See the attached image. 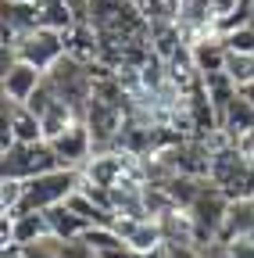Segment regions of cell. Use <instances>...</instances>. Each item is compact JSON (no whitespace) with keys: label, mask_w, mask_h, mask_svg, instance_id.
<instances>
[{"label":"cell","mask_w":254,"mask_h":258,"mask_svg":"<svg viewBox=\"0 0 254 258\" xmlns=\"http://www.w3.org/2000/svg\"><path fill=\"white\" fill-rule=\"evenodd\" d=\"M79 183H82L79 169H54V172H43L36 179H25V194H22L18 215H25V212H47L54 205H65L72 194L79 190Z\"/></svg>","instance_id":"6da1fadb"},{"label":"cell","mask_w":254,"mask_h":258,"mask_svg":"<svg viewBox=\"0 0 254 258\" xmlns=\"http://www.w3.org/2000/svg\"><path fill=\"white\" fill-rule=\"evenodd\" d=\"M229 194L226 190H218L211 179H204L201 194L194 198V205H190V222H194V240L197 247L204 244H215L218 240V230H222V222H226V212H229Z\"/></svg>","instance_id":"7a4b0ae2"},{"label":"cell","mask_w":254,"mask_h":258,"mask_svg":"<svg viewBox=\"0 0 254 258\" xmlns=\"http://www.w3.org/2000/svg\"><path fill=\"white\" fill-rule=\"evenodd\" d=\"M54 169H61V161H57V154L47 140L15 144L11 151L0 154V176H8V179H36V176L54 172Z\"/></svg>","instance_id":"3957f363"},{"label":"cell","mask_w":254,"mask_h":258,"mask_svg":"<svg viewBox=\"0 0 254 258\" xmlns=\"http://www.w3.org/2000/svg\"><path fill=\"white\" fill-rule=\"evenodd\" d=\"M47 83L57 90L61 101H68L72 108H79L82 118H86V104H90V93H93L90 64H82V61H75L72 54H65V57H61L54 69L47 72Z\"/></svg>","instance_id":"277c9868"},{"label":"cell","mask_w":254,"mask_h":258,"mask_svg":"<svg viewBox=\"0 0 254 258\" xmlns=\"http://www.w3.org/2000/svg\"><path fill=\"white\" fill-rule=\"evenodd\" d=\"M68 54V43H65V32H57V29H33V32H25V36L15 43V57L25 61V64H36L40 72H50L54 64Z\"/></svg>","instance_id":"5b68a950"},{"label":"cell","mask_w":254,"mask_h":258,"mask_svg":"<svg viewBox=\"0 0 254 258\" xmlns=\"http://www.w3.org/2000/svg\"><path fill=\"white\" fill-rule=\"evenodd\" d=\"M43 140V122L29 104H15L4 97L0 104V154L11 151L15 144H40Z\"/></svg>","instance_id":"8992f818"},{"label":"cell","mask_w":254,"mask_h":258,"mask_svg":"<svg viewBox=\"0 0 254 258\" xmlns=\"http://www.w3.org/2000/svg\"><path fill=\"white\" fill-rule=\"evenodd\" d=\"M61 169H82L86 161L93 158V137H90V125L86 122H75L72 129H65L61 137L50 140Z\"/></svg>","instance_id":"52a82bcc"},{"label":"cell","mask_w":254,"mask_h":258,"mask_svg":"<svg viewBox=\"0 0 254 258\" xmlns=\"http://www.w3.org/2000/svg\"><path fill=\"white\" fill-rule=\"evenodd\" d=\"M111 230L122 237L125 247H136V251H161L165 247V233H161V222H157V219H129V215H118Z\"/></svg>","instance_id":"ba28073f"},{"label":"cell","mask_w":254,"mask_h":258,"mask_svg":"<svg viewBox=\"0 0 254 258\" xmlns=\"http://www.w3.org/2000/svg\"><path fill=\"white\" fill-rule=\"evenodd\" d=\"M43 76H47V72H40L36 64H25V61L8 64V69L0 72V86H4V97H8V101H15V104H29V101H33V93L40 90Z\"/></svg>","instance_id":"9c48e42d"},{"label":"cell","mask_w":254,"mask_h":258,"mask_svg":"<svg viewBox=\"0 0 254 258\" xmlns=\"http://www.w3.org/2000/svg\"><path fill=\"white\" fill-rule=\"evenodd\" d=\"M218 129L226 133V140H229V144H240L247 133H254V104L247 101L243 93H236L233 101H229V108L222 111Z\"/></svg>","instance_id":"30bf717a"},{"label":"cell","mask_w":254,"mask_h":258,"mask_svg":"<svg viewBox=\"0 0 254 258\" xmlns=\"http://www.w3.org/2000/svg\"><path fill=\"white\" fill-rule=\"evenodd\" d=\"M190 54H194V64L201 76H211V72H226V61H229V50H226V40L218 36H201L190 43Z\"/></svg>","instance_id":"8fae6325"},{"label":"cell","mask_w":254,"mask_h":258,"mask_svg":"<svg viewBox=\"0 0 254 258\" xmlns=\"http://www.w3.org/2000/svg\"><path fill=\"white\" fill-rule=\"evenodd\" d=\"M15 230H11V247H29V244H40L50 240V222L47 212H25V215H11Z\"/></svg>","instance_id":"7c38bea8"},{"label":"cell","mask_w":254,"mask_h":258,"mask_svg":"<svg viewBox=\"0 0 254 258\" xmlns=\"http://www.w3.org/2000/svg\"><path fill=\"white\" fill-rule=\"evenodd\" d=\"M47 222H50V233L57 240H79L86 230H90V222L82 215H75L68 205H54L47 208Z\"/></svg>","instance_id":"4fadbf2b"},{"label":"cell","mask_w":254,"mask_h":258,"mask_svg":"<svg viewBox=\"0 0 254 258\" xmlns=\"http://www.w3.org/2000/svg\"><path fill=\"white\" fill-rule=\"evenodd\" d=\"M33 8H36V15H40V25H47V29L68 32V29L75 25L68 0H33Z\"/></svg>","instance_id":"5bb4252c"},{"label":"cell","mask_w":254,"mask_h":258,"mask_svg":"<svg viewBox=\"0 0 254 258\" xmlns=\"http://www.w3.org/2000/svg\"><path fill=\"white\" fill-rule=\"evenodd\" d=\"M204 90H208V97H211L218 118H222V111L229 108V101L240 93V86L229 79V72H211V76H204Z\"/></svg>","instance_id":"9a60e30c"},{"label":"cell","mask_w":254,"mask_h":258,"mask_svg":"<svg viewBox=\"0 0 254 258\" xmlns=\"http://www.w3.org/2000/svg\"><path fill=\"white\" fill-rule=\"evenodd\" d=\"M4 29H11L15 36L22 40L25 32L40 29V15L33 4H4Z\"/></svg>","instance_id":"2e32d148"},{"label":"cell","mask_w":254,"mask_h":258,"mask_svg":"<svg viewBox=\"0 0 254 258\" xmlns=\"http://www.w3.org/2000/svg\"><path fill=\"white\" fill-rule=\"evenodd\" d=\"M22 194H25V179H8V176H0V215H18Z\"/></svg>","instance_id":"e0dca14e"},{"label":"cell","mask_w":254,"mask_h":258,"mask_svg":"<svg viewBox=\"0 0 254 258\" xmlns=\"http://www.w3.org/2000/svg\"><path fill=\"white\" fill-rule=\"evenodd\" d=\"M226 72H229V79H233L240 90L250 86V83H254V54H229Z\"/></svg>","instance_id":"ac0fdd59"},{"label":"cell","mask_w":254,"mask_h":258,"mask_svg":"<svg viewBox=\"0 0 254 258\" xmlns=\"http://www.w3.org/2000/svg\"><path fill=\"white\" fill-rule=\"evenodd\" d=\"M79 240H86L97 254H101V251H111V247H122V237L111 230V226H90V230H86Z\"/></svg>","instance_id":"d6986e66"},{"label":"cell","mask_w":254,"mask_h":258,"mask_svg":"<svg viewBox=\"0 0 254 258\" xmlns=\"http://www.w3.org/2000/svg\"><path fill=\"white\" fill-rule=\"evenodd\" d=\"M222 40H226V50H229V54H254V22H247V25L226 32Z\"/></svg>","instance_id":"ffe728a7"},{"label":"cell","mask_w":254,"mask_h":258,"mask_svg":"<svg viewBox=\"0 0 254 258\" xmlns=\"http://www.w3.org/2000/svg\"><path fill=\"white\" fill-rule=\"evenodd\" d=\"M29 258H61L57 254V237H50V240H40V244H29V247H22Z\"/></svg>","instance_id":"44dd1931"},{"label":"cell","mask_w":254,"mask_h":258,"mask_svg":"<svg viewBox=\"0 0 254 258\" xmlns=\"http://www.w3.org/2000/svg\"><path fill=\"white\" fill-rule=\"evenodd\" d=\"M211 4H215V11H218V22H222L226 15H233V11L243 4V0H211Z\"/></svg>","instance_id":"7402d4cb"},{"label":"cell","mask_w":254,"mask_h":258,"mask_svg":"<svg viewBox=\"0 0 254 258\" xmlns=\"http://www.w3.org/2000/svg\"><path fill=\"white\" fill-rule=\"evenodd\" d=\"M4 258H29L22 247H4Z\"/></svg>","instance_id":"603a6c76"},{"label":"cell","mask_w":254,"mask_h":258,"mask_svg":"<svg viewBox=\"0 0 254 258\" xmlns=\"http://www.w3.org/2000/svg\"><path fill=\"white\" fill-rule=\"evenodd\" d=\"M240 93H243V97H247V101H250V104H254V83H250V86H243V90H240Z\"/></svg>","instance_id":"cb8c5ba5"},{"label":"cell","mask_w":254,"mask_h":258,"mask_svg":"<svg viewBox=\"0 0 254 258\" xmlns=\"http://www.w3.org/2000/svg\"><path fill=\"white\" fill-rule=\"evenodd\" d=\"M4 4H33V0H4Z\"/></svg>","instance_id":"d4e9b609"},{"label":"cell","mask_w":254,"mask_h":258,"mask_svg":"<svg viewBox=\"0 0 254 258\" xmlns=\"http://www.w3.org/2000/svg\"><path fill=\"white\" fill-rule=\"evenodd\" d=\"M165 4H172V8H179V0H165Z\"/></svg>","instance_id":"484cf974"},{"label":"cell","mask_w":254,"mask_h":258,"mask_svg":"<svg viewBox=\"0 0 254 258\" xmlns=\"http://www.w3.org/2000/svg\"><path fill=\"white\" fill-rule=\"evenodd\" d=\"M250 4H254V0H250Z\"/></svg>","instance_id":"4316f807"}]
</instances>
